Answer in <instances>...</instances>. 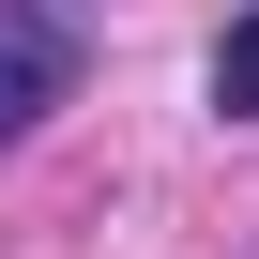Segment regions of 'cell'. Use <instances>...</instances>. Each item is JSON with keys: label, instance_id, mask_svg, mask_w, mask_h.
<instances>
[{"label": "cell", "instance_id": "1", "mask_svg": "<svg viewBox=\"0 0 259 259\" xmlns=\"http://www.w3.org/2000/svg\"><path fill=\"white\" fill-rule=\"evenodd\" d=\"M92 46H107V16H92V0H0V153H16L46 107H76Z\"/></svg>", "mask_w": 259, "mask_h": 259}, {"label": "cell", "instance_id": "2", "mask_svg": "<svg viewBox=\"0 0 259 259\" xmlns=\"http://www.w3.org/2000/svg\"><path fill=\"white\" fill-rule=\"evenodd\" d=\"M213 107H229V122H259V16H229V31H213Z\"/></svg>", "mask_w": 259, "mask_h": 259}]
</instances>
